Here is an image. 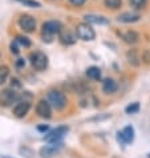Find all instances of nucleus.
I'll return each mask as SVG.
<instances>
[{"label": "nucleus", "instance_id": "nucleus-1", "mask_svg": "<svg viewBox=\"0 0 150 158\" xmlns=\"http://www.w3.org/2000/svg\"><path fill=\"white\" fill-rule=\"evenodd\" d=\"M61 23L57 20H49L43 24V40L47 43L52 41V36L61 32Z\"/></svg>", "mask_w": 150, "mask_h": 158}, {"label": "nucleus", "instance_id": "nucleus-2", "mask_svg": "<svg viewBox=\"0 0 150 158\" xmlns=\"http://www.w3.org/2000/svg\"><path fill=\"white\" fill-rule=\"evenodd\" d=\"M48 101H49L51 105L56 110H61V109H64L65 105H67V97H65V94L60 90H51L49 93H48Z\"/></svg>", "mask_w": 150, "mask_h": 158}, {"label": "nucleus", "instance_id": "nucleus-3", "mask_svg": "<svg viewBox=\"0 0 150 158\" xmlns=\"http://www.w3.org/2000/svg\"><path fill=\"white\" fill-rule=\"evenodd\" d=\"M76 36L84 41H92L96 37V33L94 29L90 27V24L85 21V23H81L76 27Z\"/></svg>", "mask_w": 150, "mask_h": 158}, {"label": "nucleus", "instance_id": "nucleus-4", "mask_svg": "<svg viewBox=\"0 0 150 158\" xmlns=\"http://www.w3.org/2000/svg\"><path fill=\"white\" fill-rule=\"evenodd\" d=\"M68 130H69L68 126H59V128H56L52 131H49V133L44 137V139L49 143H59L61 141V138L68 133Z\"/></svg>", "mask_w": 150, "mask_h": 158}, {"label": "nucleus", "instance_id": "nucleus-5", "mask_svg": "<svg viewBox=\"0 0 150 158\" xmlns=\"http://www.w3.org/2000/svg\"><path fill=\"white\" fill-rule=\"evenodd\" d=\"M17 100H19V96L15 89H4L0 92V105L2 106H10Z\"/></svg>", "mask_w": 150, "mask_h": 158}, {"label": "nucleus", "instance_id": "nucleus-6", "mask_svg": "<svg viewBox=\"0 0 150 158\" xmlns=\"http://www.w3.org/2000/svg\"><path fill=\"white\" fill-rule=\"evenodd\" d=\"M31 63H32L35 69L44 71L48 67V57L43 52H35V53L31 55Z\"/></svg>", "mask_w": 150, "mask_h": 158}, {"label": "nucleus", "instance_id": "nucleus-7", "mask_svg": "<svg viewBox=\"0 0 150 158\" xmlns=\"http://www.w3.org/2000/svg\"><path fill=\"white\" fill-rule=\"evenodd\" d=\"M134 128L131 125H127L123 128L122 131H118L117 133V141L118 142H121V143H130V142H133V139H134Z\"/></svg>", "mask_w": 150, "mask_h": 158}, {"label": "nucleus", "instance_id": "nucleus-8", "mask_svg": "<svg viewBox=\"0 0 150 158\" xmlns=\"http://www.w3.org/2000/svg\"><path fill=\"white\" fill-rule=\"evenodd\" d=\"M52 105L48 100H40L36 105V113L41 118H51L52 117Z\"/></svg>", "mask_w": 150, "mask_h": 158}, {"label": "nucleus", "instance_id": "nucleus-9", "mask_svg": "<svg viewBox=\"0 0 150 158\" xmlns=\"http://www.w3.org/2000/svg\"><path fill=\"white\" fill-rule=\"evenodd\" d=\"M19 25L24 32H33L36 28V20L29 15H23L19 20Z\"/></svg>", "mask_w": 150, "mask_h": 158}, {"label": "nucleus", "instance_id": "nucleus-10", "mask_svg": "<svg viewBox=\"0 0 150 158\" xmlns=\"http://www.w3.org/2000/svg\"><path fill=\"white\" fill-rule=\"evenodd\" d=\"M29 109H31L29 101H20V102H17V105L14 108V116L17 118H23V117L27 116Z\"/></svg>", "mask_w": 150, "mask_h": 158}, {"label": "nucleus", "instance_id": "nucleus-11", "mask_svg": "<svg viewBox=\"0 0 150 158\" xmlns=\"http://www.w3.org/2000/svg\"><path fill=\"white\" fill-rule=\"evenodd\" d=\"M120 23H135V21L140 20V15L134 14V12H123L118 16L117 19Z\"/></svg>", "mask_w": 150, "mask_h": 158}, {"label": "nucleus", "instance_id": "nucleus-12", "mask_svg": "<svg viewBox=\"0 0 150 158\" xmlns=\"http://www.w3.org/2000/svg\"><path fill=\"white\" fill-rule=\"evenodd\" d=\"M85 21L89 24H98V25L109 24V20L106 17L100 16V15H85Z\"/></svg>", "mask_w": 150, "mask_h": 158}, {"label": "nucleus", "instance_id": "nucleus-13", "mask_svg": "<svg viewBox=\"0 0 150 158\" xmlns=\"http://www.w3.org/2000/svg\"><path fill=\"white\" fill-rule=\"evenodd\" d=\"M117 82L113 80V78H105V80L102 81V90L105 92L106 94H112L114 93V92L117 90Z\"/></svg>", "mask_w": 150, "mask_h": 158}, {"label": "nucleus", "instance_id": "nucleus-14", "mask_svg": "<svg viewBox=\"0 0 150 158\" xmlns=\"http://www.w3.org/2000/svg\"><path fill=\"white\" fill-rule=\"evenodd\" d=\"M126 57H127L129 64L134 65V67H138V65L141 64V56H140V53H138V51L137 49H130L126 53Z\"/></svg>", "mask_w": 150, "mask_h": 158}, {"label": "nucleus", "instance_id": "nucleus-15", "mask_svg": "<svg viewBox=\"0 0 150 158\" xmlns=\"http://www.w3.org/2000/svg\"><path fill=\"white\" fill-rule=\"evenodd\" d=\"M122 39H123V41L127 44H135L140 40V35L134 32V31H127V32L122 35Z\"/></svg>", "mask_w": 150, "mask_h": 158}, {"label": "nucleus", "instance_id": "nucleus-16", "mask_svg": "<svg viewBox=\"0 0 150 158\" xmlns=\"http://www.w3.org/2000/svg\"><path fill=\"white\" fill-rule=\"evenodd\" d=\"M86 76L90 78V80L98 81L101 80V69L98 67H90L86 69Z\"/></svg>", "mask_w": 150, "mask_h": 158}, {"label": "nucleus", "instance_id": "nucleus-17", "mask_svg": "<svg viewBox=\"0 0 150 158\" xmlns=\"http://www.w3.org/2000/svg\"><path fill=\"white\" fill-rule=\"evenodd\" d=\"M60 41L65 44V45H70V44L76 43V37L73 35H70L69 32H64V33H60Z\"/></svg>", "mask_w": 150, "mask_h": 158}, {"label": "nucleus", "instance_id": "nucleus-18", "mask_svg": "<svg viewBox=\"0 0 150 158\" xmlns=\"http://www.w3.org/2000/svg\"><path fill=\"white\" fill-rule=\"evenodd\" d=\"M57 150L55 149V146H45V148H43L41 150H40V154H41V157H44V158H49V157H52L55 154Z\"/></svg>", "mask_w": 150, "mask_h": 158}, {"label": "nucleus", "instance_id": "nucleus-19", "mask_svg": "<svg viewBox=\"0 0 150 158\" xmlns=\"http://www.w3.org/2000/svg\"><path fill=\"white\" fill-rule=\"evenodd\" d=\"M16 2H19L21 4H24L25 7H31V8H39L41 7V4L36 2V0H16Z\"/></svg>", "mask_w": 150, "mask_h": 158}, {"label": "nucleus", "instance_id": "nucleus-20", "mask_svg": "<svg viewBox=\"0 0 150 158\" xmlns=\"http://www.w3.org/2000/svg\"><path fill=\"white\" fill-rule=\"evenodd\" d=\"M121 4H122V0H105V6L108 8H112V10L120 8Z\"/></svg>", "mask_w": 150, "mask_h": 158}, {"label": "nucleus", "instance_id": "nucleus-21", "mask_svg": "<svg viewBox=\"0 0 150 158\" xmlns=\"http://www.w3.org/2000/svg\"><path fill=\"white\" fill-rule=\"evenodd\" d=\"M125 110H126L127 114H133V113H137V112L140 110V104L138 102H133V104L127 105Z\"/></svg>", "mask_w": 150, "mask_h": 158}, {"label": "nucleus", "instance_id": "nucleus-22", "mask_svg": "<svg viewBox=\"0 0 150 158\" xmlns=\"http://www.w3.org/2000/svg\"><path fill=\"white\" fill-rule=\"evenodd\" d=\"M16 41L19 43L21 47H25V48L31 47V40H29L27 36H17L16 37Z\"/></svg>", "mask_w": 150, "mask_h": 158}, {"label": "nucleus", "instance_id": "nucleus-23", "mask_svg": "<svg viewBox=\"0 0 150 158\" xmlns=\"http://www.w3.org/2000/svg\"><path fill=\"white\" fill-rule=\"evenodd\" d=\"M129 2L135 10H141L146 6V0H129Z\"/></svg>", "mask_w": 150, "mask_h": 158}, {"label": "nucleus", "instance_id": "nucleus-24", "mask_svg": "<svg viewBox=\"0 0 150 158\" xmlns=\"http://www.w3.org/2000/svg\"><path fill=\"white\" fill-rule=\"evenodd\" d=\"M7 76H8V68L7 67H2L0 68V85L6 81Z\"/></svg>", "mask_w": 150, "mask_h": 158}, {"label": "nucleus", "instance_id": "nucleus-25", "mask_svg": "<svg viewBox=\"0 0 150 158\" xmlns=\"http://www.w3.org/2000/svg\"><path fill=\"white\" fill-rule=\"evenodd\" d=\"M142 61L145 64H150V48L142 53Z\"/></svg>", "mask_w": 150, "mask_h": 158}, {"label": "nucleus", "instance_id": "nucleus-26", "mask_svg": "<svg viewBox=\"0 0 150 158\" xmlns=\"http://www.w3.org/2000/svg\"><path fill=\"white\" fill-rule=\"evenodd\" d=\"M11 52L12 53H15V55L19 53V43H17L16 40L14 43H11Z\"/></svg>", "mask_w": 150, "mask_h": 158}, {"label": "nucleus", "instance_id": "nucleus-27", "mask_svg": "<svg viewBox=\"0 0 150 158\" xmlns=\"http://www.w3.org/2000/svg\"><path fill=\"white\" fill-rule=\"evenodd\" d=\"M69 2H70V4H73L74 7H81L85 4L86 0H69Z\"/></svg>", "mask_w": 150, "mask_h": 158}, {"label": "nucleus", "instance_id": "nucleus-28", "mask_svg": "<svg viewBox=\"0 0 150 158\" xmlns=\"http://www.w3.org/2000/svg\"><path fill=\"white\" fill-rule=\"evenodd\" d=\"M11 86L14 88V89H16V88H20L21 84L19 82V80H17V78H12V80H11Z\"/></svg>", "mask_w": 150, "mask_h": 158}, {"label": "nucleus", "instance_id": "nucleus-29", "mask_svg": "<svg viewBox=\"0 0 150 158\" xmlns=\"http://www.w3.org/2000/svg\"><path fill=\"white\" fill-rule=\"evenodd\" d=\"M37 130L41 131V133H45V131L49 130V126L48 125H40V126H37Z\"/></svg>", "mask_w": 150, "mask_h": 158}, {"label": "nucleus", "instance_id": "nucleus-30", "mask_svg": "<svg viewBox=\"0 0 150 158\" xmlns=\"http://www.w3.org/2000/svg\"><path fill=\"white\" fill-rule=\"evenodd\" d=\"M24 65H25L24 59H17V61H16V67H17V68H23Z\"/></svg>", "mask_w": 150, "mask_h": 158}, {"label": "nucleus", "instance_id": "nucleus-31", "mask_svg": "<svg viewBox=\"0 0 150 158\" xmlns=\"http://www.w3.org/2000/svg\"><path fill=\"white\" fill-rule=\"evenodd\" d=\"M149 158H150V154H149Z\"/></svg>", "mask_w": 150, "mask_h": 158}]
</instances>
